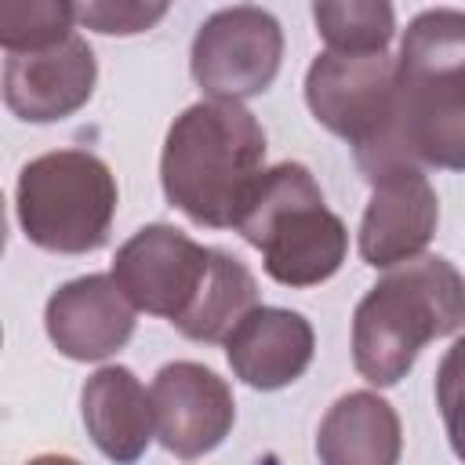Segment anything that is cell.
<instances>
[{
  "mask_svg": "<svg viewBox=\"0 0 465 465\" xmlns=\"http://www.w3.org/2000/svg\"><path fill=\"white\" fill-rule=\"evenodd\" d=\"M207 269L211 247L196 243L189 232L167 222H153L120 243L109 276L138 312H153L178 323L193 309Z\"/></svg>",
  "mask_w": 465,
  "mask_h": 465,
  "instance_id": "obj_8",
  "label": "cell"
},
{
  "mask_svg": "<svg viewBox=\"0 0 465 465\" xmlns=\"http://www.w3.org/2000/svg\"><path fill=\"white\" fill-rule=\"evenodd\" d=\"M309 113L338 138L352 145L360 171H371L392 134L396 113V58L320 51L305 73Z\"/></svg>",
  "mask_w": 465,
  "mask_h": 465,
  "instance_id": "obj_6",
  "label": "cell"
},
{
  "mask_svg": "<svg viewBox=\"0 0 465 465\" xmlns=\"http://www.w3.org/2000/svg\"><path fill=\"white\" fill-rule=\"evenodd\" d=\"M265 131L240 102H196L167 127L160 185L171 207L207 229H236V218L265 174Z\"/></svg>",
  "mask_w": 465,
  "mask_h": 465,
  "instance_id": "obj_2",
  "label": "cell"
},
{
  "mask_svg": "<svg viewBox=\"0 0 465 465\" xmlns=\"http://www.w3.org/2000/svg\"><path fill=\"white\" fill-rule=\"evenodd\" d=\"M167 15V4H134V0H98V4H76V22L105 33V36H134L153 29Z\"/></svg>",
  "mask_w": 465,
  "mask_h": 465,
  "instance_id": "obj_20",
  "label": "cell"
},
{
  "mask_svg": "<svg viewBox=\"0 0 465 465\" xmlns=\"http://www.w3.org/2000/svg\"><path fill=\"white\" fill-rule=\"evenodd\" d=\"M251 309H258L254 272L229 251L211 247L207 280H203L193 309L174 327H178V334H185L193 341H225Z\"/></svg>",
  "mask_w": 465,
  "mask_h": 465,
  "instance_id": "obj_16",
  "label": "cell"
},
{
  "mask_svg": "<svg viewBox=\"0 0 465 465\" xmlns=\"http://www.w3.org/2000/svg\"><path fill=\"white\" fill-rule=\"evenodd\" d=\"M312 18L327 51L341 54H381L396 33V11L385 0H320Z\"/></svg>",
  "mask_w": 465,
  "mask_h": 465,
  "instance_id": "obj_17",
  "label": "cell"
},
{
  "mask_svg": "<svg viewBox=\"0 0 465 465\" xmlns=\"http://www.w3.org/2000/svg\"><path fill=\"white\" fill-rule=\"evenodd\" d=\"M403 425L389 400L371 389L338 396L316 429L320 465H400Z\"/></svg>",
  "mask_w": 465,
  "mask_h": 465,
  "instance_id": "obj_15",
  "label": "cell"
},
{
  "mask_svg": "<svg viewBox=\"0 0 465 465\" xmlns=\"http://www.w3.org/2000/svg\"><path fill=\"white\" fill-rule=\"evenodd\" d=\"M312 352H316L312 323L302 312L280 305L251 309L225 338V360L232 374L262 392L294 385L309 371Z\"/></svg>",
  "mask_w": 465,
  "mask_h": 465,
  "instance_id": "obj_13",
  "label": "cell"
},
{
  "mask_svg": "<svg viewBox=\"0 0 465 465\" xmlns=\"http://www.w3.org/2000/svg\"><path fill=\"white\" fill-rule=\"evenodd\" d=\"M134 305L127 294L116 287L113 276L91 272L62 283L44 309V327L51 345L76 360V363H94L113 352H120L131 334H134Z\"/></svg>",
  "mask_w": 465,
  "mask_h": 465,
  "instance_id": "obj_12",
  "label": "cell"
},
{
  "mask_svg": "<svg viewBox=\"0 0 465 465\" xmlns=\"http://www.w3.org/2000/svg\"><path fill=\"white\" fill-rule=\"evenodd\" d=\"M389 167L465 171V11L458 7H429L403 29L389 149L363 178Z\"/></svg>",
  "mask_w": 465,
  "mask_h": 465,
  "instance_id": "obj_1",
  "label": "cell"
},
{
  "mask_svg": "<svg viewBox=\"0 0 465 465\" xmlns=\"http://www.w3.org/2000/svg\"><path fill=\"white\" fill-rule=\"evenodd\" d=\"M120 189L109 163L87 149H54L18 171L15 214L29 243L54 254L105 247Z\"/></svg>",
  "mask_w": 465,
  "mask_h": 465,
  "instance_id": "obj_5",
  "label": "cell"
},
{
  "mask_svg": "<svg viewBox=\"0 0 465 465\" xmlns=\"http://www.w3.org/2000/svg\"><path fill=\"white\" fill-rule=\"evenodd\" d=\"M371 182V200L360 222V258L371 269H392L418 258L436 225L440 200L418 167H389Z\"/></svg>",
  "mask_w": 465,
  "mask_h": 465,
  "instance_id": "obj_11",
  "label": "cell"
},
{
  "mask_svg": "<svg viewBox=\"0 0 465 465\" xmlns=\"http://www.w3.org/2000/svg\"><path fill=\"white\" fill-rule=\"evenodd\" d=\"M283 62V29L272 11L254 4L222 7L193 36L189 73L203 94L243 102L272 87Z\"/></svg>",
  "mask_w": 465,
  "mask_h": 465,
  "instance_id": "obj_7",
  "label": "cell"
},
{
  "mask_svg": "<svg viewBox=\"0 0 465 465\" xmlns=\"http://www.w3.org/2000/svg\"><path fill=\"white\" fill-rule=\"evenodd\" d=\"M80 414L91 443L116 465H134L145 458L156 436L153 396L134 378L131 367H98L80 389Z\"/></svg>",
  "mask_w": 465,
  "mask_h": 465,
  "instance_id": "obj_14",
  "label": "cell"
},
{
  "mask_svg": "<svg viewBox=\"0 0 465 465\" xmlns=\"http://www.w3.org/2000/svg\"><path fill=\"white\" fill-rule=\"evenodd\" d=\"M236 232L262 251V265L280 287H316L349 254L345 222L327 207L320 182L298 160H283L258 178Z\"/></svg>",
  "mask_w": 465,
  "mask_h": 465,
  "instance_id": "obj_4",
  "label": "cell"
},
{
  "mask_svg": "<svg viewBox=\"0 0 465 465\" xmlns=\"http://www.w3.org/2000/svg\"><path fill=\"white\" fill-rule=\"evenodd\" d=\"M436 407H440L450 450L465 465V334L443 352L436 367Z\"/></svg>",
  "mask_w": 465,
  "mask_h": 465,
  "instance_id": "obj_19",
  "label": "cell"
},
{
  "mask_svg": "<svg viewBox=\"0 0 465 465\" xmlns=\"http://www.w3.org/2000/svg\"><path fill=\"white\" fill-rule=\"evenodd\" d=\"M25 465H80V461L69 458V454H36V458H29Z\"/></svg>",
  "mask_w": 465,
  "mask_h": 465,
  "instance_id": "obj_21",
  "label": "cell"
},
{
  "mask_svg": "<svg viewBox=\"0 0 465 465\" xmlns=\"http://www.w3.org/2000/svg\"><path fill=\"white\" fill-rule=\"evenodd\" d=\"M94 80H98L94 51L80 33H73L62 44L7 54L4 105L25 124H54L91 102Z\"/></svg>",
  "mask_w": 465,
  "mask_h": 465,
  "instance_id": "obj_10",
  "label": "cell"
},
{
  "mask_svg": "<svg viewBox=\"0 0 465 465\" xmlns=\"http://www.w3.org/2000/svg\"><path fill=\"white\" fill-rule=\"evenodd\" d=\"M149 396L156 414V440L174 458H203L232 432V389L196 360L163 363L149 385Z\"/></svg>",
  "mask_w": 465,
  "mask_h": 465,
  "instance_id": "obj_9",
  "label": "cell"
},
{
  "mask_svg": "<svg viewBox=\"0 0 465 465\" xmlns=\"http://www.w3.org/2000/svg\"><path fill=\"white\" fill-rule=\"evenodd\" d=\"M76 4L65 0H15L0 4V44L7 54L62 44L76 29Z\"/></svg>",
  "mask_w": 465,
  "mask_h": 465,
  "instance_id": "obj_18",
  "label": "cell"
},
{
  "mask_svg": "<svg viewBox=\"0 0 465 465\" xmlns=\"http://www.w3.org/2000/svg\"><path fill=\"white\" fill-rule=\"evenodd\" d=\"M465 327V276L440 254L392 265L352 312V367L378 389L396 385L418 352Z\"/></svg>",
  "mask_w": 465,
  "mask_h": 465,
  "instance_id": "obj_3",
  "label": "cell"
}]
</instances>
